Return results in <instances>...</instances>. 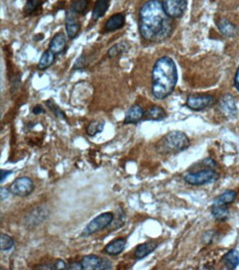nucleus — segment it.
<instances>
[{"label":"nucleus","instance_id":"f257e3e1","mask_svg":"<svg viewBox=\"0 0 239 270\" xmlns=\"http://www.w3.org/2000/svg\"><path fill=\"white\" fill-rule=\"evenodd\" d=\"M139 31L149 42H161L173 31V21L160 0H149L139 10Z\"/></svg>","mask_w":239,"mask_h":270},{"label":"nucleus","instance_id":"f03ea898","mask_svg":"<svg viewBox=\"0 0 239 270\" xmlns=\"http://www.w3.org/2000/svg\"><path fill=\"white\" fill-rule=\"evenodd\" d=\"M178 82V70L170 57L158 59L152 69V94L163 100L172 94Z\"/></svg>","mask_w":239,"mask_h":270},{"label":"nucleus","instance_id":"7ed1b4c3","mask_svg":"<svg viewBox=\"0 0 239 270\" xmlns=\"http://www.w3.org/2000/svg\"><path fill=\"white\" fill-rule=\"evenodd\" d=\"M190 140L183 132H170L163 138L158 145V149L163 153L182 152L190 146Z\"/></svg>","mask_w":239,"mask_h":270},{"label":"nucleus","instance_id":"20e7f679","mask_svg":"<svg viewBox=\"0 0 239 270\" xmlns=\"http://www.w3.org/2000/svg\"><path fill=\"white\" fill-rule=\"evenodd\" d=\"M112 222H114V214L110 213V211L100 214L97 216V217H95L85 228H84L82 235L83 236L93 235L95 232L103 230L108 226H110Z\"/></svg>","mask_w":239,"mask_h":270},{"label":"nucleus","instance_id":"39448f33","mask_svg":"<svg viewBox=\"0 0 239 270\" xmlns=\"http://www.w3.org/2000/svg\"><path fill=\"white\" fill-rule=\"evenodd\" d=\"M217 178H219V174L212 168H207L195 173L186 174V175L184 176V181L190 185L201 186V185L208 184V183L215 182Z\"/></svg>","mask_w":239,"mask_h":270},{"label":"nucleus","instance_id":"423d86ee","mask_svg":"<svg viewBox=\"0 0 239 270\" xmlns=\"http://www.w3.org/2000/svg\"><path fill=\"white\" fill-rule=\"evenodd\" d=\"M215 103L216 100L211 94H192L186 100V106L193 111H203Z\"/></svg>","mask_w":239,"mask_h":270},{"label":"nucleus","instance_id":"0eeeda50","mask_svg":"<svg viewBox=\"0 0 239 270\" xmlns=\"http://www.w3.org/2000/svg\"><path fill=\"white\" fill-rule=\"evenodd\" d=\"M10 190L19 197H27L35 190V184L29 177H19L12 183Z\"/></svg>","mask_w":239,"mask_h":270},{"label":"nucleus","instance_id":"6e6552de","mask_svg":"<svg viewBox=\"0 0 239 270\" xmlns=\"http://www.w3.org/2000/svg\"><path fill=\"white\" fill-rule=\"evenodd\" d=\"M163 8L172 19L181 18L187 8V0H163Z\"/></svg>","mask_w":239,"mask_h":270},{"label":"nucleus","instance_id":"1a4fd4ad","mask_svg":"<svg viewBox=\"0 0 239 270\" xmlns=\"http://www.w3.org/2000/svg\"><path fill=\"white\" fill-rule=\"evenodd\" d=\"M81 263L85 270H108L112 268L110 261L94 255L85 256L81 260Z\"/></svg>","mask_w":239,"mask_h":270},{"label":"nucleus","instance_id":"9d476101","mask_svg":"<svg viewBox=\"0 0 239 270\" xmlns=\"http://www.w3.org/2000/svg\"><path fill=\"white\" fill-rule=\"evenodd\" d=\"M219 109L227 118H235L237 115L236 101L232 94H225L219 102Z\"/></svg>","mask_w":239,"mask_h":270},{"label":"nucleus","instance_id":"9b49d317","mask_svg":"<svg viewBox=\"0 0 239 270\" xmlns=\"http://www.w3.org/2000/svg\"><path fill=\"white\" fill-rule=\"evenodd\" d=\"M77 16L79 15L75 14V12L71 9H69L68 14H66L65 29L70 39H74L75 37H77L79 30H81V22H79Z\"/></svg>","mask_w":239,"mask_h":270},{"label":"nucleus","instance_id":"f8f14e48","mask_svg":"<svg viewBox=\"0 0 239 270\" xmlns=\"http://www.w3.org/2000/svg\"><path fill=\"white\" fill-rule=\"evenodd\" d=\"M48 215H49V210L45 208V206L37 207L35 210L31 211V213L27 216L26 223L29 224L30 227L37 226L39 225L40 223L43 222L44 219L48 217Z\"/></svg>","mask_w":239,"mask_h":270},{"label":"nucleus","instance_id":"ddd939ff","mask_svg":"<svg viewBox=\"0 0 239 270\" xmlns=\"http://www.w3.org/2000/svg\"><path fill=\"white\" fill-rule=\"evenodd\" d=\"M145 116V111L140 105H133L126 113L124 124H136L140 122Z\"/></svg>","mask_w":239,"mask_h":270},{"label":"nucleus","instance_id":"4468645a","mask_svg":"<svg viewBox=\"0 0 239 270\" xmlns=\"http://www.w3.org/2000/svg\"><path fill=\"white\" fill-rule=\"evenodd\" d=\"M126 23V17L124 14H115L105 23V31L112 32L123 28Z\"/></svg>","mask_w":239,"mask_h":270},{"label":"nucleus","instance_id":"2eb2a0df","mask_svg":"<svg viewBox=\"0 0 239 270\" xmlns=\"http://www.w3.org/2000/svg\"><path fill=\"white\" fill-rule=\"evenodd\" d=\"M65 48H66V37L63 35L62 32L56 33V35L52 38L51 42H50L49 49L51 50L53 53H55V56H57L64 52Z\"/></svg>","mask_w":239,"mask_h":270},{"label":"nucleus","instance_id":"dca6fc26","mask_svg":"<svg viewBox=\"0 0 239 270\" xmlns=\"http://www.w3.org/2000/svg\"><path fill=\"white\" fill-rule=\"evenodd\" d=\"M126 244H127V240L124 238H117L114 242H111L105 247L104 251L106 252L107 255L110 256H117L119 255L120 252H123V250L126 247Z\"/></svg>","mask_w":239,"mask_h":270},{"label":"nucleus","instance_id":"f3484780","mask_svg":"<svg viewBox=\"0 0 239 270\" xmlns=\"http://www.w3.org/2000/svg\"><path fill=\"white\" fill-rule=\"evenodd\" d=\"M217 26H219L220 31L226 37H236L237 36V33H238L237 27L235 26L232 21H229L228 19H226V18L220 19L219 22H217Z\"/></svg>","mask_w":239,"mask_h":270},{"label":"nucleus","instance_id":"a211bd4d","mask_svg":"<svg viewBox=\"0 0 239 270\" xmlns=\"http://www.w3.org/2000/svg\"><path fill=\"white\" fill-rule=\"evenodd\" d=\"M157 247H158V244L154 242H148V243L139 245V246H138L135 250L136 259L137 260L144 259L145 257H147L148 255H150L151 252H153L154 250H156Z\"/></svg>","mask_w":239,"mask_h":270},{"label":"nucleus","instance_id":"6ab92c4d","mask_svg":"<svg viewBox=\"0 0 239 270\" xmlns=\"http://www.w3.org/2000/svg\"><path fill=\"white\" fill-rule=\"evenodd\" d=\"M110 0H96L94 9H93V14H92V17H93L94 20H97L102 17L105 16L106 14L108 8H110Z\"/></svg>","mask_w":239,"mask_h":270},{"label":"nucleus","instance_id":"aec40b11","mask_svg":"<svg viewBox=\"0 0 239 270\" xmlns=\"http://www.w3.org/2000/svg\"><path fill=\"white\" fill-rule=\"evenodd\" d=\"M223 263L225 264L226 268L229 270L236 269L239 265V252L236 249L229 250L227 254L223 257Z\"/></svg>","mask_w":239,"mask_h":270},{"label":"nucleus","instance_id":"412c9836","mask_svg":"<svg viewBox=\"0 0 239 270\" xmlns=\"http://www.w3.org/2000/svg\"><path fill=\"white\" fill-rule=\"evenodd\" d=\"M147 120H151V121H161V120L166 118V112L161 106L154 105L147 111L145 113Z\"/></svg>","mask_w":239,"mask_h":270},{"label":"nucleus","instance_id":"4be33fe9","mask_svg":"<svg viewBox=\"0 0 239 270\" xmlns=\"http://www.w3.org/2000/svg\"><path fill=\"white\" fill-rule=\"evenodd\" d=\"M212 215L214 218L217 221L225 222L229 216V210L227 208V205H220V204H213L212 206Z\"/></svg>","mask_w":239,"mask_h":270},{"label":"nucleus","instance_id":"5701e85b","mask_svg":"<svg viewBox=\"0 0 239 270\" xmlns=\"http://www.w3.org/2000/svg\"><path fill=\"white\" fill-rule=\"evenodd\" d=\"M237 193L233 189H228L224 192L221 195H220L215 201H214V204H220V205H229L236 199Z\"/></svg>","mask_w":239,"mask_h":270},{"label":"nucleus","instance_id":"b1692460","mask_svg":"<svg viewBox=\"0 0 239 270\" xmlns=\"http://www.w3.org/2000/svg\"><path fill=\"white\" fill-rule=\"evenodd\" d=\"M54 60H55V53H53L51 50H47L43 55H42L41 59L39 61V64H37V68L40 70H45L48 69L49 66H51L53 64Z\"/></svg>","mask_w":239,"mask_h":270},{"label":"nucleus","instance_id":"393cba45","mask_svg":"<svg viewBox=\"0 0 239 270\" xmlns=\"http://www.w3.org/2000/svg\"><path fill=\"white\" fill-rule=\"evenodd\" d=\"M45 0H27L26 6L23 8L24 14L27 16H31L35 15L37 11H39L41 9L42 5H43Z\"/></svg>","mask_w":239,"mask_h":270},{"label":"nucleus","instance_id":"a878e982","mask_svg":"<svg viewBox=\"0 0 239 270\" xmlns=\"http://www.w3.org/2000/svg\"><path fill=\"white\" fill-rule=\"evenodd\" d=\"M89 0H75L72 5H71L70 9L77 15H84L86 14L87 8H89Z\"/></svg>","mask_w":239,"mask_h":270},{"label":"nucleus","instance_id":"bb28decb","mask_svg":"<svg viewBox=\"0 0 239 270\" xmlns=\"http://www.w3.org/2000/svg\"><path fill=\"white\" fill-rule=\"evenodd\" d=\"M104 125H105V123L103 121L91 122L89 125H87V128H86L87 134H89L90 136H94L96 134H98V133L103 132Z\"/></svg>","mask_w":239,"mask_h":270},{"label":"nucleus","instance_id":"cd10ccee","mask_svg":"<svg viewBox=\"0 0 239 270\" xmlns=\"http://www.w3.org/2000/svg\"><path fill=\"white\" fill-rule=\"evenodd\" d=\"M15 242L10 236H8L6 234H1L0 236V248H1L2 251H8L10 250L11 248H14Z\"/></svg>","mask_w":239,"mask_h":270},{"label":"nucleus","instance_id":"c85d7f7f","mask_svg":"<svg viewBox=\"0 0 239 270\" xmlns=\"http://www.w3.org/2000/svg\"><path fill=\"white\" fill-rule=\"evenodd\" d=\"M126 50H127V47H126L124 43H117L114 45V47H111L110 50H108V57L115 58L117 56L121 55V53L126 52Z\"/></svg>","mask_w":239,"mask_h":270},{"label":"nucleus","instance_id":"c756f323","mask_svg":"<svg viewBox=\"0 0 239 270\" xmlns=\"http://www.w3.org/2000/svg\"><path fill=\"white\" fill-rule=\"evenodd\" d=\"M84 62H85V57H81V58H79V59L77 60V62H76V63H75V65H74V69H77V70H79V69H84V68H85V66H86V63H84Z\"/></svg>","mask_w":239,"mask_h":270},{"label":"nucleus","instance_id":"7c9ffc66","mask_svg":"<svg viewBox=\"0 0 239 270\" xmlns=\"http://www.w3.org/2000/svg\"><path fill=\"white\" fill-rule=\"evenodd\" d=\"M68 269V266L64 263L63 260H57L55 261V264H54V270H64Z\"/></svg>","mask_w":239,"mask_h":270},{"label":"nucleus","instance_id":"2f4dec72","mask_svg":"<svg viewBox=\"0 0 239 270\" xmlns=\"http://www.w3.org/2000/svg\"><path fill=\"white\" fill-rule=\"evenodd\" d=\"M69 270H83V265L81 261H79V263H73V264H71L69 265V267H68Z\"/></svg>","mask_w":239,"mask_h":270},{"label":"nucleus","instance_id":"473e14b6","mask_svg":"<svg viewBox=\"0 0 239 270\" xmlns=\"http://www.w3.org/2000/svg\"><path fill=\"white\" fill-rule=\"evenodd\" d=\"M0 174H1V178H0V182L3 183L5 182L6 178L10 175V174H12V171H5V169H1V171H0Z\"/></svg>","mask_w":239,"mask_h":270},{"label":"nucleus","instance_id":"72a5a7b5","mask_svg":"<svg viewBox=\"0 0 239 270\" xmlns=\"http://www.w3.org/2000/svg\"><path fill=\"white\" fill-rule=\"evenodd\" d=\"M9 192H11V190L5 187H1V201H5L6 198H8V196H9Z\"/></svg>","mask_w":239,"mask_h":270},{"label":"nucleus","instance_id":"f704fd0d","mask_svg":"<svg viewBox=\"0 0 239 270\" xmlns=\"http://www.w3.org/2000/svg\"><path fill=\"white\" fill-rule=\"evenodd\" d=\"M234 84H235V88H236V89L239 91V68L237 69V72H236V74H235Z\"/></svg>","mask_w":239,"mask_h":270},{"label":"nucleus","instance_id":"c9c22d12","mask_svg":"<svg viewBox=\"0 0 239 270\" xmlns=\"http://www.w3.org/2000/svg\"><path fill=\"white\" fill-rule=\"evenodd\" d=\"M32 112H33V114H40V113H44L45 111H44V109L41 105H37L35 107V109L32 110Z\"/></svg>","mask_w":239,"mask_h":270},{"label":"nucleus","instance_id":"e433bc0d","mask_svg":"<svg viewBox=\"0 0 239 270\" xmlns=\"http://www.w3.org/2000/svg\"><path fill=\"white\" fill-rule=\"evenodd\" d=\"M37 269H47V270H54V264L48 265H41L40 267H37Z\"/></svg>","mask_w":239,"mask_h":270}]
</instances>
